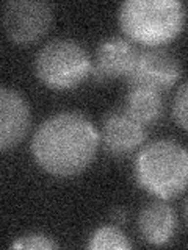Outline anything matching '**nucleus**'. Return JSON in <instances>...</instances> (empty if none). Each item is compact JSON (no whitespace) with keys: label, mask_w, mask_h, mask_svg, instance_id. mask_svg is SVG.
Wrapping results in <instances>:
<instances>
[{"label":"nucleus","mask_w":188,"mask_h":250,"mask_svg":"<svg viewBox=\"0 0 188 250\" xmlns=\"http://www.w3.org/2000/svg\"><path fill=\"white\" fill-rule=\"evenodd\" d=\"M99 131L77 111L57 113L39 125L31 138V155L47 174L69 178L82 174L96 158Z\"/></svg>","instance_id":"1"},{"label":"nucleus","mask_w":188,"mask_h":250,"mask_svg":"<svg viewBox=\"0 0 188 250\" xmlns=\"http://www.w3.org/2000/svg\"><path fill=\"white\" fill-rule=\"evenodd\" d=\"M137 185L162 200L188 189V148L172 139H157L138 152L133 163Z\"/></svg>","instance_id":"2"},{"label":"nucleus","mask_w":188,"mask_h":250,"mask_svg":"<svg viewBox=\"0 0 188 250\" xmlns=\"http://www.w3.org/2000/svg\"><path fill=\"white\" fill-rule=\"evenodd\" d=\"M185 21V5L179 0H125L118 11L122 33L146 47L172 42L182 33Z\"/></svg>","instance_id":"3"},{"label":"nucleus","mask_w":188,"mask_h":250,"mask_svg":"<svg viewBox=\"0 0 188 250\" xmlns=\"http://www.w3.org/2000/svg\"><path fill=\"white\" fill-rule=\"evenodd\" d=\"M36 78L53 91H69L91 74V58L72 39H53L35 57Z\"/></svg>","instance_id":"4"},{"label":"nucleus","mask_w":188,"mask_h":250,"mask_svg":"<svg viewBox=\"0 0 188 250\" xmlns=\"http://www.w3.org/2000/svg\"><path fill=\"white\" fill-rule=\"evenodd\" d=\"M53 10L46 2L11 0L3 6V28L16 44H33L52 28Z\"/></svg>","instance_id":"5"},{"label":"nucleus","mask_w":188,"mask_h":250,"mask_svg":"<svg viewBox=\"0 0 188 250\" xmlns=\"http://www.w3.org/2000/svg\"><path fill=\"white\" fill-rule=\"evenodd\" d=\"M180 74L182 66L176 55L159 47H149L138 52L135 66L127 77V84L163 92L177 83Z\"/></svg>","instance_id":"6"},{"label":"nucleus","mask_w":188,"mask_h":250,"mask_svg":"<svg viewBox=\"0 0 188 250\" xmlns=\"http://www.w3.org/2000/svg\"><path fill=\"white\" fill-rule=\"evenodd\" d=\"M137 47L129 39L121 36H112L104 39L91 61V77L99 83H107L113 80H119L130 75L135 61L138 57Z\"/></svg>","instance_id":"7"},{"label":"nucleus","mask_w":188,"mask_h":250,"mask_svg":"<svg viewBox=\"0 0 188 250\" xmlns=\"http://www.w3.org/2000/svg\"><path fill=\"white\" fill-rule=\"evenodd\" d=\"M146 125L121 109H112L102 119L100 143L112 156H127L143 146L146 141Z\"/></svg>","instance_id":"8"},{"label":"nucleus","mask_w":188,"mask_h":250,"mask_svg":"<svg viewBox=\"0 0 188 250\" xmlns=\"http://www.w3.org/2000/svg\"><path fill=\"white\" fill-rule=\"evenodd\" d=\"M31 114L27 100L18 91L0 89V148L8 152L22 143L30 128Z\"/></svg>","instance_id":"9"},{"label":"nucleus","mask_w":188,"mask_h":250,"mask_svg":"<svg viewBox=\"0 0 188 250\" xmlns=\"http://www.w3.org/2000/svg\"><path fill=\"white\" fill-rule=\"evenodd\" d=\"M177 230V216L166 202L155 200L140 211L138 233L149 246H166Z\"/></svg>","instance_id":"10"},{"label":"nucleus","mask_w":188,"mask_h":250,"mask_svg":"<svg viewBox=\"0 0 188 250\" xmlns=\"http://www.w3.org/2000/svg\"><path fill=\"white\" fill-rule=\"evenodd\" d=\"M163 108L164 105L162 92L151 88H141V86H129V91L125 94L124 109L140 124H155L162 117Z\"/></svg>","instance_id":"11"},{"label":"nucleus","mask_w":188,"mask_h":250,"mask_svg":"<svg viewBox=\"0 0 188 250\" xmlns=\"http://www.w3.org/2000/svg\"><path fill=\"white\" fill-rule=\"evenodd\" d=\"M90 250H104V249H115V250H129L133 247L130 239L127 238L119 227L116 225H104L96 229L90 236L88 244Z\"/></svg>","instance_id":"12"},{"label":"nucleus","mask_w":188,"mask_h":250,"mask_svg":"<svg viewBox=\"0 0 188 250\" xmlns=\"http://www.w3.org/2000/svg\"><path fill=\"white\" fill-rule=\"evenodd\" d=\"M11 249H31V250H50V249H58V244L53 241V238L47 236L44 233H27L24 236L18 238L13 244Z\"/></svg>","instance_id":"13"},{"label":"nucleus","mask_w":188,"mask_h":250,"mask_svg":"<svg viewBox=\"0 0 188 250\" xmlns=\"http://www.w3.org/2000/svg\"><path fill=\"white\" fill-rule=\"evenodd\" d=\"M172 119L180 128L188 131V82L177 89L172 100Z\"/></svg>","instance_id":"14"},{"label":"nucleus","mask_w":188,"mask_h":250,"mask_svg":"<svg viewBox=\"0 0 188 250\" xmlns=\"http://www.w3.org/2000/svg\"><path fill=\"white\" fill-rule=\"evenodd\" d=\"M112 219H113V222H116V224H122L125 219H127V211L125 209H115V211H112Z\"/></svg>","instance_id":"15"},{"label":"nucleus","mask_w":188,"mask_h":250,"mask_svg":"<svg viewBox=\"0 0 188 250\" xmlns=\"http://www.w3.org/2000/svg\"><path fill=\"white\" fill-rule=\"evenodd\" d=\"M185 219H187V222H188V200L185 203Z\"/></svg>","instance_id":"16"}]
</instances>
